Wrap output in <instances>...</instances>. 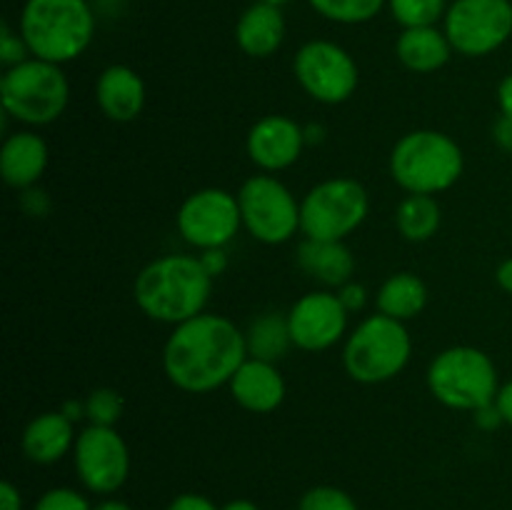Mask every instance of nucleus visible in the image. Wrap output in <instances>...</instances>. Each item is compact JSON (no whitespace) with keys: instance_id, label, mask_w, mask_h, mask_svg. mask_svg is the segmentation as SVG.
Masks as SVG:
<instances>
[{"instance_id":"1","label":"nucleus","mask_w":512,"mask_h":510,"mask_svg":"<svg viewBox=\"0 0 512 510\" xmlns=\"http://www.w3.org/2000/svg\"><path fill=\"white\" fill-rule=\"evenodd\" d=\"M248 358L243 330L225 315L205 310L170 330L163 373L183 393L205 395L228 385Z\"/></svg>"},{"instance_id":"2","label":"nucleus","mask_w":512,"mask_h":510,"mask_svg":"<svg viewBox=\"0 0 512 510\" xmlns=\"http://www.w3.org/2000/svg\"><path fill=\"white\" fill-rule=\"evenodd\" d=\"M213 275L200 255L168 253L150 260L133 283V298L140 313L163 325H180L205 313L213 295Z\"/></svg>"},{"instance_id":"3","label":"nucleus","mask_w":512,"mask_h":510,"mask_svg":"<svg viewBox=\"0 0 512 510\" xmlns=\"http://www.w3.org/2000/svg\"><path fill=\"white\" fill-rule=\"evenodd\" d=\"M18 33L30 58L65 65L78 60L95 38V10L90 0H25Z\"/></svg>"},{"instance_id":"4","label":"nucleus","mask_w":512,"mask_h":510,"mask_svg":"<svg viewBox=\"0 0 512 510\" xmlns=\"http://www.w3.org/2000/svg\"><path fill=\"white\" fill-rule=\"evenodd\" d=\"M388 168L393 183L408 195H440L463 178L465 155L448 133L420 128L393 145Z\"/></svg>"},{"instance_id":"5","label":"nucleus","mask_w":512,"mask_h":510,"mask_svg":"<svg viewBox=\"0 0 512 510\" xmlns=\"http://www.w3.org/2000/svg\"><path fill=\"white\" fill-rule=\"evenodd\" d=\"M70 103V83L63 65L40 58L5 68L0 75V105L3 115L25 128H45L60 120Z\"/></svg>"},{"instance_id":"6","label":"nucleus","mask_w":512,"mask_h":510,"mask_svg":"<svg viewBox=\"0 0 512 510\" xmlns=\"http://www.w3.org/2000/svg\"><path fill=\"white\" fill-rule=\"evenodd\" d=\"M413 358L408 325L373 313L360 320L343 340V368L355 383L380 385L395 380Z\"/></svg>"},{"instance_id":"7","label":"nucleus","mask_w":512,"mask_h":510,"mask_svg":"<svg viewBox=\"0 0 512 510\" xmlns=\"http://www.w3.org/2000/svg\"><path fill=\"white\" fill-rule=\"evenodd\" d=\"M428 390L440 405L450 410L475 413L495 403L500 375L493 358L475 345H453L430 360Z\"/></svg>"},{"instance_id":"8","label":"nucleus","mask_w":512,"mask_h":510,"mask_svg":"<svg viewBox=\"0 0 512 510\" xmlns=\"http://www.w3.org/2000/svg\"><path fill=\"white\" fill-rule=\"evenodd\" d=\"M370 195L360 180H320L300 200V233L310 240H345L365 223Z\"/></svg>"},{"instance_id":"9","label":"nucleus","mask_w":512,"mask_h":510,"mask_svg":"<svg viewBox=\"0 0 512 510\" xmlns=\"http://www.w3.org/2000/svg\"><path fill=\"white\" fill-rule=\"evenodd\" d=\"M243 230L263 245H283L300 233V200L270 173H255L238 188Z\"/></svg>"},{"instance_id":"10","label":"nucleus","mask_w":512,"mask_h":510,"mask_svg":"<svg viewBox=\"0 0 512 510\" xmlns=\"http://www.w3.org/2000/svg\"><path fill=\"white\" fill-rule=\"evenodd\" d=\"M293 75L308 98L320 105L348 103L360 85V68L353 55L335 40L315 38L298 48Z\"/></svg>"},{"instance_id":"11","label":"nucleus","mask_w":512,"mask_h":510,"mask_svg":"<svg viewBox=\"0 0 512 510\" xmlns=\"http://www.w3.org/2000/svg\"><path fill=\"white\" fill-rule=\"evenodd\" d=\"M443 30L455 53L485 58L512 38V0H453Z\"/></svg>"},{"instance_id":"12","label":"nucleus","mask_w":512,"mask_h":510,"mask_svg":"<svg viewBox=\"0 0 512 510\" xmlns=\"http://www.w3.org/2000/svg\"><path fill=\"white\" fill-rule=\"evenodd\" d=\"M178 233L190 248H228L243 228L238 195L225 188H200L180 203L175 215Z\"/></svg>"},{"instance_id":"13","label":"nucleus","mask_w":512,"mask_h":510,"mask_svg":"<svg viewBox=\"0 0 512 510\" xmlns=\"http://www.w3.org/2000/svg\"><path fill=\"white\" fill-rule=\"evenodd\" d=\"M78 480L98 495H113L130 475V450L123 435L105 425H85L73 448Z\"/></svg>"},{"instance_id":"14","label":"nucleus","mask_w":512,"mask_h":510,"mask_svg":"<svg viewBox=\"0 0 512 510\" xmlns=\"http://www.w3.org/2000/svg\"><path fill=\"white\" fill-rule=\"evenodd\" d=\"M285 315H288L293 348L303 353H323L348 338L350 313L340 303L335 290H310L300 295Z\"/></svg>"},{"instance_id":"15","label":"nucleus","mask_w":512,"mask_h":510,"mask_svg":"<svg viewBox=\"0 0 512 510\" xmlns=\"http://www.w3.org/2000/svg\"><path fill=\"white\" fill-rule=\"evenodd\" d=\"M305 128L290 115L270 113L255 120L245 135L248 158L260 173L278 175L293 168L305 150Z\"/></svg>"},{"instance_id":"16","label":"nucleus","mask_w":512,"mask_h":510,"mask_svg":"<svg viewBox=\"0 0 512 510\" xmlns=\"http://www.w3.org/2000/svg\"><path fill=\"white\" fill-rule=\"evenodd\" d=\"M50 163V148L33 128L8 133L0 145V175L5 185L18 193L35 188Z\"/></svg>"},{"instance_id":"17","label":"nucleus","mask_w":512,"mask_h":510,"mask_svg":"<svg viewBox=\"0 0 512 510\" xmlns=\"http://www.w3.org/2000/svg\"><path fill=\"white\" fill-rule=\"evenodd\" d=\"M230 395L243 410L255 415H268L283 405L288 395L283 373L270 360L248 358L228 383Z\"/></svg>"},{"instance_id":"18","label":"nucleus","mask_w":512,"mask_h":510,"mask_svg":"<svg viewBox=\"0 0 512 510\" xmlns=\"http://www.w3.org/2000/svg\"><path fill=\"white\" fill-rule=\"evenodd\" d=\"M145 80L130 65H108L95 80V103L113 123H133L145 110Z\"/></svg>"},{"instance_id":"19","label":"nucleus","mask_w":512,"mask_h":510,"mask_svg":"<svg viewBox=\"0 0 512 510\" xmlns=\"http://www.w3.org/2000/svg\"><path fill=\"white\" fill-rule=\"evenodd\" d=\"M75 440H78V433H75L73 420L63 410H45L25 425L20 435V448L30 463L53 465L73 453Z\"/></svg>"},{"instance_id":"20","label":"nucleus","mask_w":512,"mask_h":510,"mask_svg":"<svg viewBox=\"0 0 512 510\" xmlns=\"http://www.w3.org/2000/svg\"><path fill=\"white\" fill-rule=\"evenodd\" d=\"M288 25L280 5L255 0L253 5L243 10V15L235 23V43L248 58H270L283 45Z\"/></svg>"},{"instance_id":"21","label":"nucleus","mask_w":512,"mask_h":510,"mask_svg":"<svg viewBox=\"0 0 512 510\" xmlns=\"http://www.w3.org/2000/svg\"><path fill=\"white\" fill-rule=\"evenodd\" d=\"M300 270L328 290H338L355 275V255L345 240H300L295 250Z\"/></svg>"},{"instance_id":"22","label":"nucleus","mask_w":512,"mask_h":510,"mask_svg":"<svg viewBox=\"0 0 512 510\" xmlns=\"http://www.w3.org/2000/svg\"><path fill=\"white\" fill-rule=\"evenodd\" d=\"M453 45L448 35L438 25H423V28H403L395 40V55L400 65L410 73L430 75L443 70L453 58Z\"/></svg>"},{"instance_id":"23","label":"nucleus","mask_w":512,"mask_h":510,"mask_svg":"<svg viewBox=\"0 0 512 510\" xmlns=\"http://www.w3.org/2000/svg\"><path fill=\"white\" fill-rule=\"evenodd\" d=\"M425 305H428V285L420 275L410 273V270L393 273L375 293L378 313L400 320V323L418 318Z\"/></svg>"},{"instance_id":"24","label":"nucleus","mask_w":512,"mask_h":510,"mask_svg":"<svg viewBox=\"0 0 512 510\" xmlns=\"http://www.w3.org/2000/svg\"><path fill=\"white\" fill-rule=\"evenodd\" d=\"M443 223V208L435 195H405L395 208L398 233L410 243H425L435 238Z\"/></svg>"},{"instance_id":"25","label":"nucleus","mask_w":512,"mask_h":510,"mask_svg":"<svg viewBox=\"0 0 512 510\" xmlns=\"http://www.w3.org/2000/svg\"><path fill=\"white\" fill-rule=\"evenodd\" d=\"M245 343H248L250 358L270 360L278 363L290 348H293V338H290L288 315L283 313H263L250 323L245 330Z\"/></svg>"},{"instance_id":"26","label":"nucleus","mask_w":512,"mask_h":510,"mask_svg":"<svg viewBox=\"0 0 512 510\" xmlns=\"http://www.w3.org/2000/svg\"><path fill=\"white\" fill-rule=\"evenodd\" d=\"M320 18L338 25H363L388 8V0H308Z\"/></svg>"},{"instance_id":"27","label":"nucleus","mask_w":512,"mask_h":510,"mask_svg":"<svg viewBox=\"0 0 512 510\" xmlns=\"http://www.w3.org/2000/svg\"><path fill=\"white\" fill-rule=\"evenodd\" d=\"M448 0H388L393 20L403 28L438 25L448 13Z\"/></svg>"},{"instance_id":"28","label":"nucleus","mask_w":512,"mask_h":510,"mask_svg":"<svg viewBox=\"0 0 512 510\" xmlns=\"http://www.w3.org/2000/svg\"><path fill=\"white\" fill-rule=\"evenodd\" d=\"M85 403V420L88 425H105V428H115L120 418H123V395L115 388H95L90 390Z\"/></svg>"},{"instance_id":"29","label":"nucleus","mask_w":512,"mask_h":510,"mask_svg":"<svg viewBox=\"0 0 512 510\" xmlns=\"http://www.w3.org/2000/svg\"><path fill=\"white\" fill-rule=\"evenodd\" d=\"M298 510H358V505L335 485H315L300 498Z\"/></svg>"},{"instance_id":"30","label":"nucleus","mask_w":512,"mask_h":510,"mask_svg":"<svg viewBox=\"0 0 512 510\" xmlns=\"http://www.w3.org/2000/svg\"><path fill=\"white\" fill-rule=\"evenodd\" d=\"M33 510H93L85 495L73 488H50L45 490L33 505Z\"/></svg>"},{"instance_id":"31","label":"nucleus","mask_w":512,"mask_h":510,"mask_svg":"<svg viewBox=\"0 0 512 510\" xmlns=\"http://www.w3.org/2000/svg\"><path fill=\"white\" fill-rule=\"evenodd\" d=\"M30 58V50L25 45L23 35L18 30L10 28L8 23L0 25V60H3L5 68H13V65L23 63Z\"/></svg>"},{"instance_id":"32","label":"nucleus","mask_w":512,"mask_h":510,"mask_svg":"<svg viewBox=\"0 0 512 510\" xmlns=\"http://www.w3.org/2000/svg\"><path fill=\"white\" fill-rule=\"evenodd\" d=\"M335 293H338L340 303L345 305V310H348L350 315L360 313V310H363L365 305H368V290H365V285L355 283V280H350V283L340 285V288L335 290Z\"/></svg>"},{"instance_id":"33","label":"nucleus","mask_w":512,"mask_h":510,"mask_svg":"<svg viewBox=\"0 0 512 510\" xmlns=\"http://www.w3.org/2000/svg\"><path fill=\"white\" fill-rule=\"evenodd\" d=\"M20 205H23L25 213L33 215V218H45V215L50 213L48 193L38 190V185H35V188H30V190H23V198H20Z\"/></svg>"},{"instance_id":"34","label":"nucleus","mask_w":512,"mask_h":510,"mask_svg":"<svg viewBox=\"0 0 512 510\" xmlns=\"http://www.w3.org/2000/svg\"><path fill=\"white\" fill-rule=\"evenodd\" d=\"M168 510H220L210 498L198 493H183L168 505Z\"/></svg>"},{"instance_id":"35","label":"nucleus","mask_w":512,"mask_h":510,"mask_svg":"<svg viewBox=\"0 0 512 510\" xmlns=\"http://www.w3.org/2000/svg\"><path fill=\"white\" fill-rule=\"evenodd\" d=\"M200 263L205 265V270H208L213 278H218V275H223L225 268H228V255H225V248L203 250V253H200Z\"/></svg>"},{"instance_id":"36","label":"nucleus","mask_w":512,"mask_h":510,"mask_svg":"<svg viewBox=\"0 0 512 510\" xmlns=\"http://www.w3.org/2000/svg\"><path fill=\"white\" fill-rule=\"evenodd\" d=\"M473 420H475V425H478L480 430H495V428H500V425H503V415H500L498 405H495V403H490V405H485V408L475 410Z\"/></svg>"},{"instance_id":"37","label":"nucleus","mask_w":512,"mask_h":510,"mask_svg":"<svg viewBox=\"0 0 512 510\" xmlns=\"http://www.w3.org/2000/svg\"><path fill=\"white\" fill-rule=\"evenodd\" d=\"M493 140L498 143L500 150H505V153L512 155V118H505V115H500V118L495 120Z\"/></svg>"},{"instance_id":"38","label":"nucleus","mask_w":512,"mask_h":510,"mask_svg":"<svg viewBox=\"0 0 512 510\" xmlns=\"http://www.w3.org/2000/svg\"><path fill=\"white\" fill-rule=\"evenodd\" d=\"M0 510H23V495L10 480L0 483Z\"/></svg>"},{"instance_id":"39","label":"nucleus","mask_w":512,"mask_h":510,"mask_svg":"<svg viewBox=\"0 0 512 510\" xmlns=\"http://www.w3.org/2000/svg\"><path fill=\"white\" fill-rule=\"evenodd\" d=\"M495 405H498L500 415H503V423L512 428V380L500 385L498 398H495Z\"/></svg>"},{"instance_id":"40","label":"nucleus","mask_w":512,"mask_h":510,"mask_svg":"<svg viewBox=\"0 0 512 510\" xmlns=\"http://www.w3.org/2000/svg\"><path fill=\"white\" fill-rule=\"evenodd\" d=\"M498 105H500V115L512 118V73L505 75V78L498 83Z\"/></svg>"},{"instance_id":"41","label":"nucleus","mask_w":512,"mask_h":510,"mask_svg":"<svg viewBox=\"0 0 512 510\" xmlns=\"http://www.w3.org/2000/svg\"><path fill=\"white\" fill-rule=\"evenodd\" d=\"M495 280H498V285L505 290V293L512 295V258H505L503 263L498 265V270H495Z\"/></svg>"},{"instance_id":"42","label":"nucleus","mask_w":512,"mask_h":510,"mask_svg":"<svg viewBox=\"0 0 512 510\" xmlns=\"http://www.w3.org/2000/svg\"><path fill=\"white\" fill-rule=\"evenodd\" d=\"M60 410H63L65 415H68L73 423H78V420L85 418V403H80V400H65L63 405H60Z\"/></svg>"},{"instance_id":"43","label":"nucleus","mask_w":512,"mask_h":510,"mask_svg":"<svg viewBox=\"0 0 512 510\" xmlns=\"http://www.w3.org/2000/svg\"><path fill=\"white\" fill-rule=\"evenodd\" d=\"M305 128V143L308 145H315L320 143V140L325 138V128L320 123H310V125H303Z\"/></svg>"},{"instance_id":"44","label":"nucleus","mask_w":512,"mask_h":510,"mask_svg":"<svg viewBox=\"0 0 512 510\" xmlns=\"http://www.w3.org/2000/svg\"><path fill=\"white\" fill-rule=\"evenodd\" d=\"M220 510H260V508L253 503V500L238 498V500H230V503H225Z\"/></svg>"},{"instance_id":"45","label":"nucleus","mask_w":512,"mask_h":510,"mask_svg":"<svg viewBox=\"0 0 512 510\" xmlns=\"http://www.w3.org/2000/svg\"><path fill=\"white\" fill-rule=\"evenodd\" d=\"M93 510H133V508H130L128 503H123V500H113V498H108V500H103V503L95 505Z\"/></svg>"},{"instance_id":"46","label":"nucleus","mask_w":512,"mask_h":510,"mask_svg":"<svg viewBox=\"0 0 512 510\" xmlns=\"http://www.w3.org/2000/svg\"><path fill=\"white\" fill-rule=\"evenodd\" d=\"M263 3H273V5H280V8H283V5H288L290 0H263Z\"/></svg>"}]
</instances>
